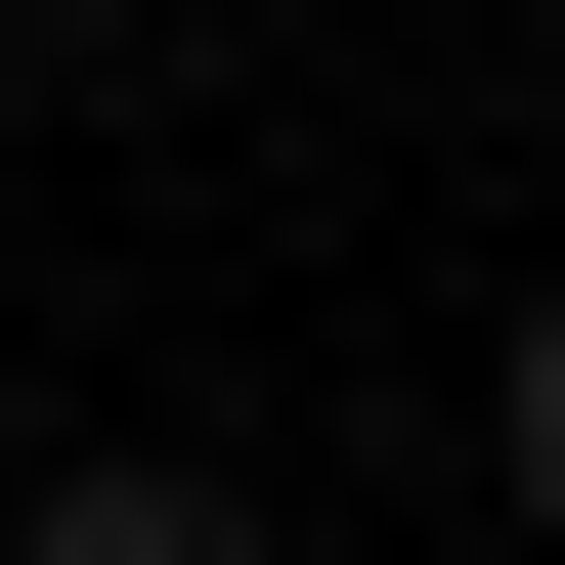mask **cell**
Wrapping results in <instances>:
<instances>
[{"instance_id": "1", "label": "cell", "mask_w": 565, "mask_h": 565, "mask_svg": "<svg viewBox=\"0 0 565 565\" xmlns=\"http://www.w3.org/2000/svg\"><path fill=\"white\" fill-rule=\"evenodd\" d=\"M0 565H262V522H217V479H44Z\"/></svg>"}, {"instance_id": "2", "label": "cell", "mask_w": 565, "mask_h": 565, "mask_svg": "<svg viewBox=\"0 0 565 565\" xmlns=\"http://www.w3.org/2000/svg\"><path fill=\"white\" fill-rule=\"evenodd\" d=\"M479 435H522V565H565V305H522V392H479Z\"/></svg>"}]
</instances>
